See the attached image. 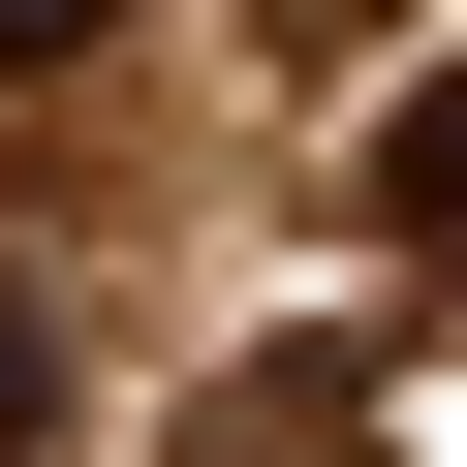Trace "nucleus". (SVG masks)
<instances>
[{
    "label": "nucleus",
    "instance_id": "nucleus-1",
    "mask_svg": "<svg viewBox=\"0 0 467 467\" xmlns=\"http://www.w3.org/2000/svg\"><path fill=\"white\" fill-rule=\"evenodd\" d=\"M374 250L467 281V63H405V125H374Z\"/></svg>",
    "mask_w": 467,
    "mask_h": 467
},
{
    "label": "nucleus",
    "instance_id": "nucleus-2",
    "mask_svg": "<svg viewBox=\"0 0 467 467\" xmlns=\"http://www.w3.org/2000/svg\"><path fill=\"white\" fill-rule=\"evenodd\" d=\"M32 436H63V312L0 281V467H32Z\"/></svg>",
    "mask_w": 467,
    "mask_h": 467
},
{
    "label": "nucleus",
    "instance_id": "nucleus-3",
    "mask_svg": "<svg viewBox=\"0 0 467 467\" xmlns=\"http://www.w3.org/2000/svg\"><path fill=\"white\" fill-rule=\"evenodd\" d=\"M63 32H94V0H0V63H63Z\"/></svg>",
    "mask_w": 467,
    "mask_h": 467
},
{
    "label": "nucleus",
    "instance_id": "nucleus-4",
    "mask_svg": "<svg viewBox=\"0 0 467 467\" xmlns=\"http://www.w3.org/2000/svg\"><path fill=\"white\" fill-rule=\"evenodd\" d=\"M281 32H405V0H281Z\"/></svg>",
    "mask_w": 467,
    "mask_h": 467
}]
</instances>
